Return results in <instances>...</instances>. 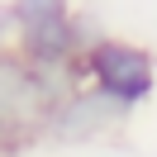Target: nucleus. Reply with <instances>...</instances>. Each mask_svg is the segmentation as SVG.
<instances>
[{"label":"nucleus","mask_w":157,"mask_h":157,"mask_svg":"<svg viewBox=\"0 0 157 157\" xmlns=\"http://www.w3.org/2000/svg\"><path fill=\"white\" fill-rule=\"evenodd\" d=\"M67 90H76L71 71H38L19 52H0V152L43 138L52 105Z\"/></svg>","instance_id":"nucleus-1"},{"label":"nucleus","mask_w":157,"mask_h":157,"mask_svg":"<svg viewBox=\"0 0 157 157\" xmlns=\"http://www.w3.org/2000/svg\"><path fill=\"white\" fill-rule=\"evenodd\" d=\"M76 86L100 90L105 100H114V105H124L133 114V109H143L157 95V57L133 38L100 33L76 57Z\"/></svg>","instance_id":"nucleus-2"},{"label":"nucleus","mask_w":157,"mask_h":157,"mask_svg":"<svg viewBox=\"0 0 157 157\" xmlns=\"http://www.w3.org/2000/svg\"><path fill=\"white\" fill-rule=\"evenodd\" d=\"M124 124H128V109L124 105L105 100L100 90H90V86H76V90H67V95L52 105L43 138L57 143V147H90V143L114 138Z\"/></svg>","instance_id":"nucleus-3"},{"label":"nucleus","mask_w":157,"mask_h":157,"mask_svg":"<svg viewBox=\"0 0 157 157\" xmlns=\"http://www.w3.org/2000/svg\"><path fill=\"white\" fill-rule=\"evenodd\" d=\"M95 38H100L95 19H86V14L71 10V14H57V19H33V24H24L14 52H19L29 67H38V71H71V76H76L81 48L95 43Z\"/></svg>","instance_id":"nucleus-4"},{"label":"nucleus","mask_w":157,"mask_h":157,"mask_svg":"<svg viewBox=\"0 0 157 157\" xmlns=\"http://www.w3.org/2000/svg\"><path fill=\"white\" fill-rule=\"evenodd\" d=\"M14 10H19L24 24H33V19H57V14H71V0H14Z\"/></svg>","instance_id":"nucleus-5"},{"label":"nucleus","mask_w":157,"mask_h":157,"mask_svg":"<svg viewBox=\"0 0 157 157\" xmlns=\"http://www.w3.org/2000/svg\"><path fill=\"white\" fill-rule=\"evenodd\" d=\"M19 33H24V19L14 10V0H0V52L19 48Z\"/></svg>","instance_id":"nucleus-6"}]
</instances>
